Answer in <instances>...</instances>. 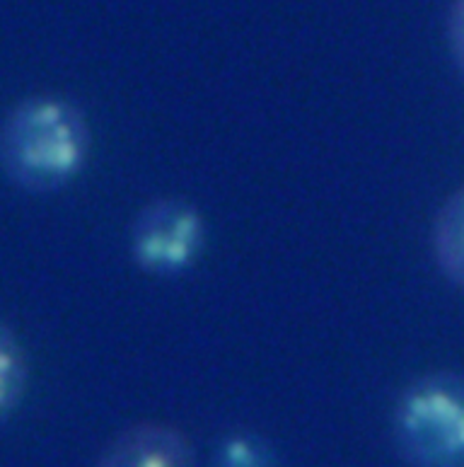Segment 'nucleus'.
<instances>
[{
	"mask_svg": "<svg viewBox=\"0 0 464 467\" xmlns=\"http://www.w3.org/2000/svg\"><path fill=\"white\" fill-rule=\"evenodd\" d=\"M88 117L68 98L32 95L7 112L0 165L7 182L27 194H54L83 175L90 161Z\"/></svg>",
	"mask_w": 464,
	"mask_h": 467,
	"instance_id": "obj_1",
	"label": "nucleus"
},
{
	"mask_svg": "<svg viewBox=\"0 0 464 467\" xmlns=\"http://www.w3.org/2000/svg\"><path fill=\"white\" fill-rule=\"evenodd\" d=\"M397 455L416 467H464V376L433 370L411 380L392 414Z\"/></svg>",
	"mask_w": 464,
	"mask_h": 467,
	"instance_id": "obj_2",
	"label": "nucleus"
},
{
	"mask_svg": "<svg viewBox=\"0 0 464 467\" xmlns=\"http://www.w3.org/2000/svg\"><path fill=\"white\" fill-rule=\"evenodd\" d=\"M206 250V218L181 196H160L133 216L129 252L133 265L155 279H180Z\"/></svg>",
	"mask_w": 464,
	"mask_h": 467,
	"instance_id": "obj_3",
	"label": "nucleus"
},
{
	"mask_svg": "<svg viewBox=\"0 0 464 467\" xmlns=\"http://www.w3.org/2000/svg\"><path fill=\"white\" fill-rule=\"evenodd\" d=\"M194 461V446L180 429L153 421L126 426L98 458L104 467H184Z\"/></svg>",
	"mask_w": 464,
	"mask_h": 467,
	"instance_id": "obj_4",
	"label": "nucleus"
},
{
	"mask_svg": "<svg viewBox=\"0 0 464 467\" xmlns=\"http://www.w3.org/2000/svg\"><path fill=\"white\" fill-rule=\"evenodd\" d=\"M433 257L445 279L464 291V187L445 199L433 221Z\"/></svg>",
	"mask_w": 464,
	"mask_h": 467,
	"instance_id": "obj_5",
	"label": "nucleus"
},
{
	"mask_svg": "<svg viewBox=\"0 0 464 467\" xmlns=\"http://www.w3.org/2000/svg\"><path fill=\"white\" fill-rule=\"evenodd\" d=\"M27 388V361L13 329L3 325L0 332V419L10 421Z\"/></svg>",
	"mask_w": 464,
	"mask_h": 467,
	"instance_id": "obj_6",
	"label": "nucleus"
},
{
	"mask_svg": "<svg viewBox=\"0 0 464 467\" xmlns=\"http://www.w3.org/2000/svg\"><path fill=\"white\" fill-rule=\"evenodd\" d=\"M213 461L222 467H262L278 461L269 441L254 431H230L215 446Z\"/></svg>",
	"mask_w": 464,
	"mask_h": 467,
	"instance_id": "obj_7",
	"label": "nucleus"
},
{
	"mask_svg": "<svg viewBox=\"0 0 464 467\" xmlns=\"http://www.w3.org/2000/svg\"><path fill=\"white\" fill-rule=\"evenodd\" d=\"M448 44L459 73L464 76V0H452L448 15Z\"/></svg>",
	"mask_w": 464,
	"mask_h": 467,
	"instance_id": "obj_8",
	"label": "nucleus"
}]
</instances>
